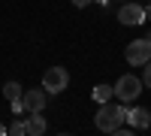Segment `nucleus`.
Segmentation results:
<instances>
[{
  "label": "nucleus",
  "instance_id": "nucleus-15",
  "mask_svg": "<svg viewBox=\"0 0 151 136\" xmlns=\"http://www.w3.org/2000/svg\"><path fill=\"white\" fill-rule=\"evenodd\" d=\"M145 18H151V3H148V6H145Z\"/></svg>",
  "mask_w": 151,
  "mask_h": 136
},
{
  "label": "nucleus",
  "instance_id": "nucleus-2",
  "mask_svg": "<svg viewBox=\"0 0 151 136\" xmlns=\"http://www.w3.org/2000/svg\"><path fill=\"white\" fill-rule=\"evenodd\" d=\"M67 85H70V73L64 67H48L42 73V88H45V94H60V91H67Z\"/></svg>",
  "mask_w": 151,
  "mask_h": 136
},
{
  "label": "nucleus",
  "instance_id": "nucleus-11",
  "mask_svg": "<svg viewBox=\"0 0 151 136\" xmlns=\"http://www.w3.org/2000/svg\"><path fill=\"white\" fill-rule=\"evenodd\" d=\"M9 136H27V127H24V121H12V124H9Z\"/></svg>",
  "mask_w": 151,
  "mask_h": 136
},
{
  "label": "nucleus",
  "instance_id": "nucleus-10",
  "mask_svg": "<svg viewBox=\"0 0 151 136\" xmlns=\"http://www.w3.org/2000/svg\"><path fill=\"white\" fill-rule=\"evenodd\" d=\"M112 94H115V88H112V85H97V88L91 91V97H94L97 103H109Z\"/></svg>",
  "mask_w": 151,
  "mask_h": 136
},
{
  "label": "nucleus",
  "instance_id": "nucleus-4",
  "mask_svg": "<svg viewBox=\"0 0 151 136\" xmlns=\"http://www.w3.org/2000/svg\"><path fill=\"white\" fill-rule=\"evenodd\" d=\"M127 64H133V67H145L148 60H151V40H133V42H127Z\"/></svg>",
  "mask_w": 151,
  "mask_h": 136
},
{
  "label": "nucleus",
  "instance_id": "nucleus-3",
  "mask_svg": "<svg viewBox=\"0 0 151 136\" xmlns=\"http://www.w3.org/2000/svg\"><path fill=\"white\" fill-rule=\"evenodd\" d=\"M112 88H115V97H118V100L133 103L136 97L142 94V79H136V76H121L115 85H112Z\"/></svg>",
  "mask_w": 151,
  "mask_h": 136
},
{
  "label": "nucleus",
  "instance_id": "nucleus-8",
  "mask_svg": "<svg viewBox=\"0 0 151 136\" xmlns=\"http://www.w3.org/2000/svg\"><path fill=\"white\" fill-rule=\"evenodd\" d=\"M24 127H27V136H42V133L48 130V124H45V118H42L40 112H30V118L24 121Z\"/></svg>",
  "mask_w": 151,
  "mask_h": 136
},
{
  "label": "nucleus",
  "instance_id": "nucleus-7",
  "mask_svg": "<svg viewBox=\"0 0 151 136\" xmlns=\"http://www.w3.org/2000/svg\"><path fill=\"white\" fill-rule=\"evenodd\" d=\"M127 124L136 127V130L151 127V112H148L145 106H133V109H127Z\"/></svg>",
  "mask_w": 151,
  "mask_h": 136
},
{
  "label": "nucleus",
  "instance_id": "nucleus-16",
  "mask_svg": "<svg viewBox=\"0 0 151 136\" xmlns=\"http://www.w3.org/2000/svg\"><path fill=\"white\" fill-rule=\"evenodd\" d=\"M97 3H100V6H106V3H109V0H97Z\"/></svg>",
  "mask_w": 151,
  "mask_h": 136
},
{
  "label": "nucleus",
  "instance_id": "nucleus-14",
  "mask_svg": "<svg viewBox=\"0 0 151 136\" xmlns=\"http://www.w3.org/2000/svg\"><path fill=\"white\" fill-rule=\"evenodd\" d=\"M6 133H9V130H6V124H0V136H6Z\"/></svg>",
  "mask_w": 151,
  "mask_h": 136
},
{
  "label": "nucleus",
  "instance_id": "nucleus-5",
  "mask_svg": "<svg viewBox=\"0 0 151 136\" xmlns=\"http://www.w3.org/2000/svg\"><path fill=\"white\" fill-rule=\"evenodd\" d=\"M118 21L127 24V27H136V24L145 21V6L133 3V0H124V6L118 9Z\"/></svg>",
  "mask_w": 151,
  "mask_h": 136
},
{
  "label": "nucleus",
  "instance_id": "nucleus-9",
  "mask_svg": "<svg viewBox=\"0 0 151 136\" xmlns=\"http://www.w3.org/2000/svg\"><path fill=\"white\" fill-rule=\"evenodd\" d=\"M21 94H24V88H21L18 82H6L3 85V97H6L9 103H21Z\"/></svg>",
  "mask_w": 151,
  "mask_h": 136
},
{
  "label": "nucleus",
  "instance_id": "nucleus-6",
  "mask_svg": "<svg viewBox=\"0 0 151 136\" xmlns=\"http://www.w3.org/2000/svg\"><path fill=\"white\" fill-rule=\"evenodd\" d=\"M21 103H24V112H42L45 109V88H30L21 94Z\"/></svg>",
  "mask_w": 151,
  "mask_h": 136
},
{
  "label": "nucleus",
  "instance_id": "nucleus-12",
  "mask_svg": "<svg viewBox=\"0 0 151 136\" xmlns=\"http://www.w3.org/2000/svg\"><path fill=\"white\" fill-rule=\"evenodd\" d=\"M142 85H148V88H151V60L145 64V76H142Z\"/></svg>",
  "mask_w": 151,
  "mask_h": 136
},
{
  "label": "nucleus",
  "instance_id": "nucleus-13",
  "mask_svg": "<svg viewBox=\"0 0 151 136\" xmlns=\"http://www.w3.org/2000/svg\"><path fill=\"white\" fill-rule=\"evenodd\" d=\"M70 3H73V6H79V9H82V6H88V3H91V0H70Z\"/></svg>",
  "mask_w": 151,
  "mask_h": 136
},
{
  "label": "nucleus",
  "instance_id": "nucleus-1",
  "mask_svg": "<svg viewBox=\"0 0 151 136\" xmlns=\"http://www.w3.org/2000/svg\"><path fill=\"white\" fill-rule=\"evenodd\" d=\"M124 121H127V106H121V103H100V112L94 118V124L103 133H115Z\"/></svg>",
  "mask_w": 151,
  "mask_h": 136
}]
</instances>
